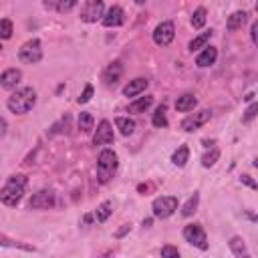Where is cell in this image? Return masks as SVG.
Returning <instances> with one entry per match:
<instances>
[{"instance_id":"cell-1","label":"cell","mask_w":258,"mask_h":258,"mask_svg":"<svg viewBox=\"0 0 258 258\" xmlns=\"http://www.w3.org/2000/svg\"><path fill=\"white\" fill-rule=\"evenodd\" d=\"M24 189H26V177L20 173L10 175L8 181L0 187V202L6 206H16L22 200Z\"/></svg>"},{"instance_id":"cell-2","label":"cell","mask_w":258,"mask_h":258,"mask_svg":"<svg viewBox=\"0 0 258 258\" xmlns=\"http://www.w3.org/2000/svg\"><path fill=\"white\" fill-rule=\"evenodd\" d=\"M36 103V91L32 87H22V89H16L10 97H8V109L16 115H22V113H28Z\"/></svg>"},{"instance_id":"cell-3","label":"cell","mask_w":258,"mask_h":258,"mask_svg":"<svg viewBox=\"0 0 258 258\" xmlns=\"http://www.w3.org/2000/svg\"><path fill=\"white\" fill-rule=\"evenodd\" d=\"M117 171V153L113 149H103L97 159V179L99 183H107Z\"/></svg>"},{"instance_id":"cell-4","label":"cell","mask_w":258,"mask_h":258,"mask_svg":"<svg viewBox=\"0 0 258 258\" xmlns=\"http://www.w3.org/2000/svg\"><path fill=\"white\" fill-rule=\"evenodd\" d=\"M18 58L26 64H36L42 58V44L38 38H30L26 40L20 48H18Z\"/></svg>"},{"instance_id":"cell-5","label":"cell","mask_w":258,"mask_h":258,"mask_svg":"<svg viewBox=\"0 0 258 258\" xmlns=\"http://www.w3.org/2000/svg\"><path fill=\"white\" fill-rule=\"evenodd\" d=\"M151 210H153L155 218H169L177 210V198L175 196H161V198L153 200Z\"/></svg>"},{"instance_id":"cell-6","label":"cell","mask_w":258,"mask_h":258,"mask_svg":"<svg viewBox=\"0 0 258 258\" xmlns=\"http://www.w3.org/2000/svg\"><path fill=\"white\" fill-rule=\"evenodd\" d=\"M183 238H185V242L198 246L200 250H208V238L200 224H187L183 228Z\"/></svg>"},{"instance_id":"cell-7","label":"cell","mask_w":258,"mask_h":258,"mask_svg":"<svg viewBox=\"0 0 258 258\" xmlns=\"http://www.w3.org/2000/svg\"><path fill=\"white\" fill-rule=\"evenodd\" d=\"M105 14V4L103 0H87L81 8V20L83 22H97Z\"/></svg>"},{"instance_id":"cell-8","label":"cell","mask_w":258,"mask_h":258,"mask_svg":"<svg viewBox=\"0 0 258 258\" xmlns=\"http://www.w3.org/2000/svg\"><path fill=\"white\" fill-rule=\"evenodd\" d=\"M210 117H212V111H210V109H202V111H198V113L185 117V119L181 121V129L187 131V133H191V131L200 129L202 125H206V123L210 121Z\"/></svg>"},{"instance_id":"cell-9","label":"cell","mask_w":258,"mask_h":258,"mask_svg":"<svg viewBox=\"0 0 258 258\" xmlns=\"http://www.w3.org/2000/svg\"><path fill=\"white\" fill-rule=\"evenodd\" d=\"M173 36H175V28H173V22H169V20L157 24L155 30H153V40L159 46H167L173 40Z\"/></svg>"},{"instance_id":"cell-10","label":"cell","mask_w":258,"mask_h":258,"mask_svg":"<svg viewBox=\"0 0 258 258\" xmlns=\"http://www.w3.org/2000/svg\"><path fill=\"white\" fill-rule=\"evenodd\" d=\"M32 210H48L54 206V194L50 189H40L36 191L32 198H30V204H28Z\"/></svg>"},{"instance_id":"cell-11","label":"cell","mask_w":258,"mask_h":258,"mask_svg":"<svg viewBox=\"0 0 258 258\" xmlns=\"http://www.w3.org/2000/svg\"><path fill=\"white\" fill-rule=\"evenodd\" d=\"M113 139H115L113 127H111V123H109L107 119H103V121L97 125V133L93 135V143H95V145H109V143H113Z\"/></svg>"},{"instance_id":"cell-12","label":"cell","mask_w":258,"mask_h":258,"mask_svg":"<svg viewBox=\"0 0 258 258\" xmlns=\"http://www.w3.org/2000/svg\"><path fill=\"white\" fill-rule=\"evenodd\" d=\"M103 24L107 26V28H111V26H121L123 22H125V12H123V8L121 6H111L105 14H103Z\"/></svg>"},{"instance_id":"cell-13","label":"cell","mask_w":258,"mask_h":258,"mask_svg":"<svg viewBox=\"0 0 258 258\" xmlns=\"http://www.w3.org/2000/svg\"><path fill=\"white\" fill-rule=\"evenodd\" d=\"M20 81H22V71H20V69H6V71L0 75V85H2L4 89H8V91L16 89V87L20 85Z\"/></svg>"},{"instance_id":"cell-14","label":"cell","mask_w":258,"mask_h":258,"mask_svg":"<svg viewBox=\"0 0 258 258\" xmlns=\"http://www.w3.org/2000/svg\"><path fill=\"white\" fill-rule=\"evenodd\" d=\"M121 75H123V64H121L119 60H113V62L105 69V73H103V81H105L107 87H115V85L119 83Z\"/></svg>"},{"instance_id":"cell-15","label":"cell","mask_w":258,"mask_h":258,"mask_svg":"<svg viewBox=\"0 0 258 258\" xmlns=\"http://www.w3.org/2000/svg\"><path fill=\"white\" fill-rule=\"evenodd\" d=\"M147 85H149V81H147V79L137 77V79H133V81H129V83L125 85L123 95H125V97H137L139 93H143V91L147 89Z\"/></svg>"},{"instance_id":"cell-16","label":"cell","mask_w":258,"mask_h":258,"mask_svg":"<svg viewBox=\"0 0 258 258\" xmlns=\"http://www.w3.org/2000/svg\"><path fill=\"white\" fill-rule=\"evenodd\" d=\"M216 58H218V48H214V46H204V50H202V52L198 54V58H196V64L202 67V69H206V67L214 64Z\"/></svg>"},{"instance_id":"cell-17","label":"cell","mask_w":258,"mask_h":258,"mask_svg":"<svg viewBox=\"0 0 258 258\" xmlns=\"http://www.w3.org/2000/svg\"><path fill=\"white\" fill-rule=\"evenodd\" d=\"M246 20H248V12H246V10H238V12H234V14H230V16H228L226 28L234 32V30L242 28V26L246 24Z\"/></svg>"},{"instance_id":"cell-18","label":"cell","mask_w":258,"mask_h":258,"mask_svg":"<svg viewBox=\"0 0 258 258\" xmlns=\"http://www.w3.org/2000/svg\"><path fill=\"white\" fill-rule=\"evenodd\" d=\"M196 105H198V99H196V95H191V93H185V95L177 97V101H175V109L181 111V113L194 111Z\"/></svg>"},{"instance_id":"cell-19","label":"cell","mask_w":258,"mask_h":258,"mask_svg":"<svg viewBox=\"0 0 258 258\" xmlns=\"http://www.w3.org/2000/svg\"><path fill=\"white\" fill-rule=\"evenodd\" d=\"M151 105H153V97H149V95L139 97V99H135V101L129 105V113H145Z\"/></svg>"},{"instance_id":"cell-20","label":"cell","mask_w":258,"mask_h":258,"mask_svg":"<svg viewBox=\"0 0 258 258\" xmlns=\"http://www.w3.org/2000/svg\"><path fill=\"white\" fill-rule=\"evenodd\" d=\"M44 6H52L56 12H69L77 6V0H44Z\"/></svg>"},{"instance_id":"cell-21","label":"cell","mask_w":258,"mask_h":258,"mask_svg":"<svg viewBox=\"0 0 258 258\" xmlns=\"http://www.w3.org/2000/svg\"><path fill=\"white\" fill-rule=\"evenodd\" d=\"M187 159H189V149H187V145H179V147L173 151V155H171V161H173V165H177V167H183V165L187 163Z\"/></svg>"},{"instance_id":"cell-22","label":"cell","mask_w":258,"mask_h":258,"mask_svg":"<svg viewBox=\"0 0 258 258\" xmlns=\"http://www.w3.org/2000/svg\"><path fill=\"white\" fill-rule=\"evenodd\" d=\"M113 214V202H103V204H99L97 206V210H95V220L99 222V224H103V222H107V218Z\"/></svg>"},{"instance_id":"cell-23","label":"cell","mask_w":258,"mask_h":258,"mask_svg":"<svg viewBox=\"0 0 258 258\" xmlns=\"http://www.w3.org/2000/svg\"><path fill=\"white\" fill-rule=\"evenodd\" d=\"M115 125L121 131V135H131L135 131V121L129 119V117H117L115 119Z\"/></svg>"},{"instance_id":"cell-24","label":"cell","mask_w":258,"mask_h":258,"mask_svg":"<svg viewBox=\"0 0 258 258\" xmlns=\"http://www.w3.org/2000/svg\"><path fill=\"white\" fill-rule=\"evenodd\" d=\"M210 38H212V30H206V32H202V34H198L191 42H189V50L194 52V50H200V48H204V46H208V42H210Z\"/></svg>"},{"instance_id":"cell-25","label":"cell","mask_w":258,"mask_h":258,"mask_svg":"<svg viewBox=\"0 0 258 258\" xmlns=\"http://www.w3.org/2000/svg\"><path fill=\"white\" fill-rule=\"evenodd\" d=\"M93 127H95V119H93V115L87 113V111H83V113L79 115V129H81L83 133H91Z\"/></svg>"},{"instance_id":"cell-26","label":"cell","mask_w":258,"mask_h":258,"mask_svg":"<svg viewBox=\"0 0 258 258\" xmlns=\"http://www.w3.org/2000/svg\"><path fill=\"white\" fill-rule=\"evenodd\" d=\"M0 246H6V248H20V250H26V252H34L32 246L22 244V242H16V240H10V238L4 236V234H0Z\"/></svg>"},{"instance_id":"cell-27","label":"cell","mask_w":258,"mask_h":258,"mask_svg":"<svg viewBox=\"0 0 258 258\" xmlns=\"http://www.w3.org/2000/svg\"><path fill=\"white\" fill-rule=\"evenodd\" d=\"M151 123L155 127H167V117H165V105H159L151 117Z\"/></svg>"},{"instance_id":"cell-28","label":"cell","mask_w":258,"mask_h":258,"mask_svg":"<svg viewBox=\"0 0 258 258\" xmlns=\"http://www.w3.org/2000/svg\"><path fill=\"white\" fill-rule=\"evenodd\" d=\"M198 204H200V196L198 194H194V196H189L187 198V202L183 204V208H181V214L187 218V216H191L196 210H198Z\"/></svg>"},{"instance_id":"cell-29","label":"cell","mask_w":258,"mask_h":258,"mask_svg":"<svg viewBox=\"0 0 258 258\" xmlns=\"http://www.w3.org/2000/svg\"><path fill=\"white\" fill-rule=\"evenodd\" d=\"M230 250H232L236 256H246V254H248V252H246V244H244V240L238 238V236H234V238L230 240Z\"/></svg>"},{"instance_id":"cell-30","label":"cell","mask_w":258,"mask_h":258,"mask_svg":"<svg viewBox=\"0 0 258 258\" xmlns=\"http://www.w3.org/2000/svg\"><path fill=\"white\" fill-rule=\"evenodd\" d=\"M204 24H206V8H198L191 14V26L194 28H202Z\"/></svg>"},{"instance_id":"cell-31","label":"cell","mask_w":258,"mask_h":258,"mask_svg":"<svg viewBox=\"0 0 258 258\" xmlns=\"http://www.w3.org/2000/svg\"><path fill=\"white\" fill-rule=\"evenodd\" d=\"M218 157H220V149H212V151H208V153H204V157H202V165L204 167H212L216 161H218Z\"/></svg>"},{"instance_id":"cell-32","label":"cell","mask_w":258,"mask_h":258,"mask_svg":"<svg viewBox=\"0 0 258 258\" xmlns=\"http://www.w3.org/2000/svg\"><path fill=\"white\" fill-rule=\"evenodd\" d=\"M12 36V22L8 18H0V38L8 40Z\"/></svg>"},{"instance_id":"cell-33","label":"cell","mask_w":258,"mask_h":258,"mask_svg":"<svg viewBox=\"0 0 258 258\" xmlns=\"http://www.w3.org/2000/svg\"><path fill=\"white\" fill-rule=\"evenodd\" d=\"M256 111H258V105L256 103H252L248 109H246V113H244V117H242V121L244 123H248V121H252L254 117H256Z\"/></svg>"},{"instance_id":"cell-34","label":"cell","mask_w":258,"mask_h":258,"mask_svg":"<svg viewBox=\"0 0 258 258\" xmlns=\"http://www.w3.org/2000/svg\"><path fill=\"white\" fill-rule=\"evenodd\" d=\"M161 256H163V258H177V256H179V250L173 248V246H163V248H161Z\"/></svg>"},{"instance_id":"cell-35","label":"cell","mask_w":258,"mask_h":258,"mask_svg":"<svg viewBox=\"0 0 258 258\" xmlns=\"http://www.w3.org/2000/svg\"><path fill=\"white\" fill-rule=\"evenodd\" d=\"M91 97H93V85H87L85 87V91L81 93V97H79V103H89L91 101Z\"/></svg>"},{"instance_id":"cell-36","label":"cell","mask_w":258,"mask_h":258,"mask_svg":"<svg viewBox=\"0 0 258 258\" xmlns=\"http://www.w3.org/2000/svg\"><path fill=\"white\" fill-rule=\"evenodd\" d=\"M240 179H242V183H246V185H248V187H252V189H256V187H258V185H256V181H254L250 175H242Z\"/></svg>"},{"instance_id":"cell-37","label":"cell","mask_w":258,"mask_h":258,"mask_svg":"<svg viewBox=\"0 0 258 258\" xmlns=\"http://www.w3.org/2000/svg\"><path fill=\"white\" fill-rule=\"evenodd\" d=\"M6 129H8V125H6V121H4L2 117H0V139H2L4 135H6Z\"/></svg>"},{"instance_id":"cell-38","label":"cell","mask_w":258,"mask_h":258,"mask_svg":"<svg viewBox=\"0 0 258 258\" xmlns=\"http://www.w3.org/2000/svg\"><path fill=\"white\" fill-rule=\"evenodd\" d=\"M256 32H258V24L254 22V24H252V28H250V36H252V42H256V40H258V38H256Z\"/></svg>"},{"instance_id":"cell-39","label":"cell","mask_w":258,"mask_h":258,"mask_svg":"<svg viewBox=\"0 0 258 258\" xmlns=\"http://www.w3.org/2000/svg\"><path fill=\"white\" fill-rule=\"evenodd\" d=\"M143 226H145V228H149V226H151V218H147V220H143Z\"/></svg>"},{"instance_id":"cell-40","label":"cell","mask_w":258,"mask_h":258,"mask_svg":"<svg viewBox=\"0 0 258 258\" xmlns=\"http://www.w3.org/2000/svg\"><path fill=\"white\" fill-rule=\"evenodd\" d=\"M0 50H2V44H0Z\"/></svg>"}]
</instances>
